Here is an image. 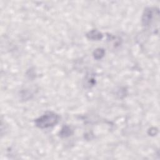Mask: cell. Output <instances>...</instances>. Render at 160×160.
<instances>
[{
	"label": "cell",
	"mask_w": 160,
	"mask_h": 160,
	"mask_svg": "<svg viewBox=\"0 0 160 160\" xmlns=\"http://www.w3.org/2000/svg\"><path fill=\"white\" fill-rule=\"evenodd\" d=\"M72 134V130L68 126H64L59 131V136L61 138H68Z\"/></svg>",
	"instance_id": "obj_4"
},
{
	"label": "cell",
	"mask_w": 160,
	"mask_h": 160,
	"mask_svg": "<svg viewBox=\"0 0 160 160\" xmlns=\"http://www.w3.org/2000/svg\"><path fill=\"white\" fill-rule=\"evenodd\" d=\"M59 121V116L52 111H48L34 121L35 125L41 129L48 128L56 125Z\"/></svg>",
	"instance_id": "obj_1"
},
{
	"label": "cell",
	"mask_w": 160,
	"mask_h": 160,
	"mask_svg": "<svg viewBox=\"0 0 160 160\" xmlns=\"http://www.w3.org/2000/svg\"><path fill=\"white\" fill-rule=\"evenodd\" d=\"M156 11V10L154 11V9L151 8H147L144 9L142 17V23L144 26L146 27L150 25L153 19L154 14Z\"/></svg>",
	"instance_id": "obj_2"
},
{
	"label": "cell",
	"mask_w": 160,
	"mask_h": 160,
	"mask_svg": "<svg viewBox=\"0 0 160 160\" xmlns=\"http://www.w3.org/2000/svg\"><path fill=\"white\" fill-rule=\"evenodd\" d=\"M86 37L88 39L92 41H99L102 38L103 35L98 30L92 29L86 34Z\"/></svg>",
	"instance_id": "obj_3"
},
{
	"label": "cell",
	"mask_w": 160,
	"mask_h": 160,
	"mask_svg": "<svg viewBox=\"0 0 160 160\" xmlns=\"http://www.w3.org/2000/svg\"><path fill=\"white\" fill-rule=\"evenodd\" d=\"M105 54V51L102 48H97L93 52V56L96 59H101L104 57Z\"/></svg>",
	"instance_id": "obj_5"
}]
</instances>
